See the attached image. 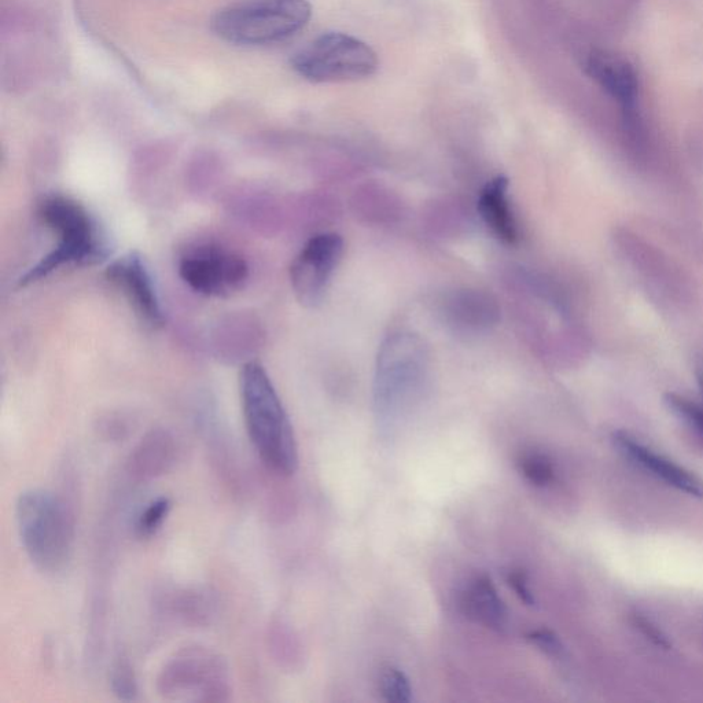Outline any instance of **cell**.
<instances>
[{"label":"cell","mask_w":703,"mask_h":703,"mask_svg":"<svg viewBox=\"0 0 703 703\" xmlns=\"http://www.w3.org/2000/svg\"><path fill=\"white\" fill-rule=\"evenodd\" d=\"M460 606L466 617L493 631H503L509 622L507 607L487 576L476 577L467 584L460 598Z\"/></svg>","instance_id":"4fadbf2b"},{"label":"cell","mask_w":703,"mask_h":703,"mask_svg":"<svg viewBox=\"0 0 703 703\" xmlns=\"http://www.w3.org/2000/svg\"><path fill=\"white\" fill-rule=\"evenodd\" d=\"M379 691L386 702L407 703L412 701V687L408 677L400 669H385L379 677Z\"/></svg>","instance_id":"e0dca14e"},{"label":"cell","mask_w":703,"mask_h":703,"mask_svg":"<svg viewBox=\"0 0 703 703\" xmlns=\"http://www.w3.org/2000/svg\"><path fill=\"white\" fill-rule=\"evenodd\" d=\"M22 547L39 570L57 573L71 561L75 521L64 500L46 489H29L16 503Z\"/></svg>","instance_id":"277c9868"},{"label":"cell","mask_w":703,"mask_h":703,"mask_svg":"<svg viewBox=\"0 0 703 703\" xmlns=\"http://www.w3.org/2000/svg\"><path fill=\"white\" fill-rule=\"evenodd\" d=\"M290 64L308 82L344 83L373 76L378 69V57L355 36L327 32L298 50Z\"/></svg>","instance_id":"8992f818"},{"label":"cell","mask_w":703,"mask_h":703,"mask_svg":"<svg viewBox=\"0 0 703 703\" xmlns=\"http://www.w3.org/2000/svg\"><path fill=\"white\" fill-rule=\"evenodd\" d=\"M242 414L250 443L268 469L290 476L298 467V448L287 417L267 371L257 362L246 363L239 374Z\"/></svg>","instance_id":"6da1fadb"},{"label":"cell","mask_w":703,"mask_h":703,"mask_svg":"<svg viewBox=\"0 0 703 703\" xmlns=\"http://www.w3.org/2000/svg\"><path fill=\"white\" fill-rule=\"evenodd\" d=\"M342 253L340 235L319 234L309 239L290 267V282L300 304L314 308L322 303Z\"/></svg>","instance_id":"9c48e42d"},{"label":"cell","mask_w":703,"mask_h":703,"mask_svg":"<svg viewBox=\"0 0 703 703\" xmlns=\"http://www.w3.org/2000/svg\"><path fill=\"white\" fill-rule=\"evenodd\" d=\"M518 471L535 487H547L555 480V469L548 456L539 452H525L517 462Z\"/></svg>","instance_id":"2e32d148"},{"label":"cell","mask_w":703,"mask_h":703,"mask_svg":"<svg viewBox=\"0 0 703 703\" xmlns=\"http://www.w3.org/2000/svg\"><path fill=\"white\" fill-rule=\"evenodd\" d=\"M526 639L530 643L535 644L537 649L543 651L552 657H559L563 653V646L561 640L554 632L548 631V629H536V631H530L526 635Z\"/></svg>","instance_id":"44dd1931"},{"label":"cell","mask_w":703,"mask_h":703,"mask_svg":"<svg viewBox=\"0 0 703 703\" xmlns=\"http://www.w3.org/2000/svg\"><path fill=\"white\" fill-rule=\"evenodd\" d=\"M110 683L113 693L123 701H132L138 694L134 669L125 660H119L113 665Z\"/></svg>","instance_id":"d6986e66"},{"label":"cell","mask_w":703,"mask_h":703,"mask_svg":"<svg viewBox=\"0 0 703 703\" xmlns=\"http://www.w3.org/2000/svg\"><path fill=\"white\" fill-rule=\"evenodd\" d=\"M585 71L632 116L639 82L635 69L627 61L606 53H592L585 61Z\"/></svg>","instance_id":"7c38bea8"},{"label":"cell","mask_w":703,"mask_h":703,"mask_svg":"<svg viewBox=\"0 0 703 703\" xmlns=\"http://www.w3.org/2000/svg\"><path fill=\"white\" fill-rule=\"evenodd\" d=\"M478 212L496 237L507 244L517 241V223L509 202V180L504 176L492 179L481 191Z\"/></svg>","instance_id":"5bb4252c"},{"label":"cell","mask_w":703,"mask_h":703,"mask_svg":"<svg viewBox=\"0 0 703 703\" xmlns=\"http://www.w3.org/2000/svg\"><path fill=\"white\" fill-rule=\"evenodd\" d=\"M39 216L57 237V245L22 276L21 286L42 281L64 267L97 264L106 256L105 239L98 224L79 202L53 195L40 204Z\"/></svg>","instance_id":"3957f363"},{"label":"cell","mask_w":703,"mask_h":703,"mask_svg":"<svg viewBox=\"0 0 703 703\" xmlns=\"http://www.w3.org/2000/svg\"><path fill=\"white\" fill-rule=\"evenodd\" d=\"M613 443L620 449L621 454L638 463L643 469L651 471L655 477L661 478L666 484L695 498H703V481L690 471L676 465L665 456L655 454L627 433H614Z\"/></svg>","instance_id":"8fae6325"},{"label":"cell","mask_w":703,"mask_h":703,"mask_svg":"<svg viewBox=\"0 0 703 703\" xmlns=\"http://www.w3.org/2000/svg\"><path fill=\"white\" fill-rule=\"evenodd\" d=\"M428 363V349L415 334L400 331L382 344L374 377V410L382 426L395 425L421 399Z\"/></svg>","instance_id":"7a4b0ae2"},{"label":"cell","mask_w":703,"mask_h":703,"mask_svg":"<svg viewBox=\"0 0 703 703\" xmlns=\"http://www.w3.org/2000/svg\"><path fill=\"white\" fill-rule=\"evenodd\" d=\"M172 503L168 498H158L153 500L136 521L135 529L141 537H152L161 529L169 513H171Z\"/></svg>","instance_id":"ac0fdd59"},{"label":"cell","mask_w":703,"mask_h":703,"mask_svg":"<svg viewBox=\"0 0 703 703\" xmlns=\"http://www.w3.org/2000/svg\"><path fill=\"white\" fill-rule=\"evenodd\" d=\"M633 624H635V627L638 628L647 639H650L651 642L657 644V646L664 647V649H669V647H671V643H669L665 633L662 632L657 625H654L653 622L647 620V618L635 614V616H633Z\"/></svg>","instance_id":"7402d4cb"},{"label":"cell","mask_w":703,"mask_h":703,"mask_svg":"<svg viewBox=\"0 0 703 703\" xmlns=\"http://www.w3.org/2000/svg\"><path fill=\"white\" fill-rule=\"evenodd\" d=\"M507 583L513 588L515 594L521 599L525 605L533 606L535 605V595L530 591L528 579H526V574L518 572V570H513L507 576Z\"/></svg>","instance_id":"603a6c76"},{"label":"cell","mask_w":703,"mask_h":703,"mask_svg":"<svg viewBox=\"0 0 703 703\" xmlns=\"http://www.w3.org/2000/svg\"><path fill=\"white\" fill-rule=\"evenodd\" d=\"M157 686L168 701L226 702L231 694L230 669L215 651L187 647L164 665Z\"/></svg>","instance_id":"52a82bcc"},{"label":"cell","mask_w":703,"mask_h":703,"mask_svg":"<svg viewBox=\"0 0 703 703\" xmlns=\"http://www.w3.org/2000/svg\"><path fill=\"white\" fill-rule=\"evenodd\" d=\"M312 17L308 0H241L217 11L212 31L235 46H265L292 38Z\"/></svg>","instance_id":"5b68a950"},{"label":"cell","mask_w":703,"mask_h":703,"mask_svg":"<svg viewBox=\"0 0 703 703\" xmlns=\"http://www.w3.org/2000/svg\"><path fill=\"white\" fill-rule=\"evenodd\" d=\"M106 276L124 293L145 325L152 329L163 326V308L158 298L156 283L141 256L128 253L120 257L109 265Z\"/></svg>","instance_id":"30bf717a"},{"label":"cell","mask_w":703,"mask_h":703,"mask_svg":"<svg viewBox=\"0 0 703 703\" xmlns=\"http://www.w3.org/2000/svg\"><path fill=\"white\" fill-rule=\"evenodd\" d=\"M179 274L194 292L228 297L244 287L249 267L237 253L217 245H201L182 257Z\"/></svg>","instance_id":"ba28073f"},{"label":"cell","mask_w":703,"mask_h":703,"mask_svg":"<svg viewBox=\"0 0 703 703\" xmlns=\"http://www.w3.org/2000/svg\"><path fill=\"white\" fill-rule=\"evenodd\" d=\"M666 406L675 412L677 417L683 419L694 430L703 436V404L694 403L686 397L677 395L666 396Z\"/></svg>","instance_id":"ffe728a7"},{"label":"cell","mask_w":703,"mask_h":703,"mask_svg":"<svg viewBox=\"0 0 703 703\" xmlns=\"http://www.w3.org/2000/svg\"><path fill=\"white\" fill-rule=\"evenodd\" d=\"M176 455L178 445L174 439L168 433L154 432L142 440L131 455V471L143 478L160 476L171 469Z\"/></svg>","instance_id":"9a60e30c"}]
</instances>
